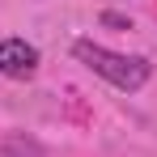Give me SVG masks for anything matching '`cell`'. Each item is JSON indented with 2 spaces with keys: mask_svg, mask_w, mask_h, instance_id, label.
<instances>
[{
  "mask_svg": "<svg viewBox=\"0 0 157 157\" xmlns=\"http://www.w3.org/2000/svg\"><path fill=\"white\" fill-rule=\"evenodd\" d=\"M77 59L85 68H94L102 81H110L115 89H140L144 81H149V59H140V55H119V51H106L98 43H77L72 47Z\"/></svg>",
  "mask_w": 157,
  "mask_h": 157,
  "instance_id": "obj_1",
  "label": "cell"
},
{
  "mask_svg": "<svg viewBox=\"0 0 157 157\" xmlns=\"http://www.w3.org/2000/svg\"><path fill=\"white\" fill-rule=\"evenodd\" d=\"M34 68H38V51L30 47L26 38H4V43H0V72H4V77L21 81V77H30Z\"/></svg>",
  "mask_w": 157,
  "mask_h": 157,
  "instance_id": "obj_2",
  "label": "cell"
},
{
  "mask_svg": "<svg viewBox=\"0 0 157 157\" xmlns=\"http://www.w3.org/2000/svg\"><path fill=\"white\" fill-rule=\"evenodd\" d=\"M0 153L4 157H43V149H38L34 140H26V136H9V140L0 144Z\"/></svg>",
  "mask_w": 157,
  "mask_h": 157,
  "instance_id": "obj_3",
  "label": "cell"
}]
</instances>
